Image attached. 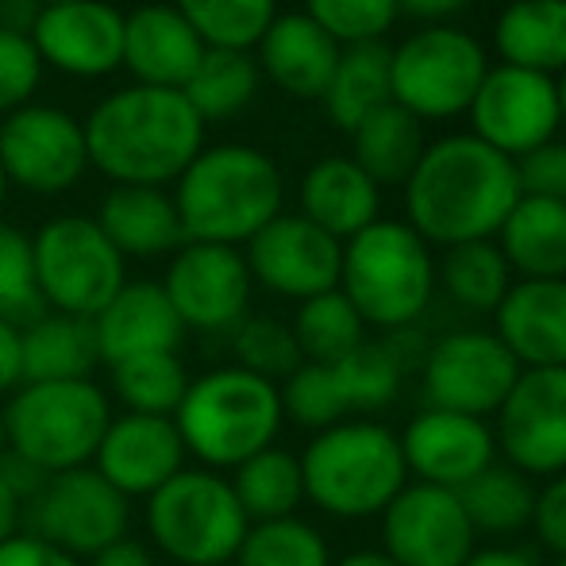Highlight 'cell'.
I'll use <instances>...</instances> for the list:
<instances>
[{"instance_id":"1","label":"cell","mask_w":566,"mask_h":566,"mask_svg":"<svg viewBox=\"0 0 566 566\" xmlns=\"http://www.w3.org/2000/svg\"><path fill=\"white\" fill-rule=\"evenodd\" d=\"M405 224L428 247L493 239L521 201L513 158L474 135H443L428 143L405 181Z\"/></svg>"},{"instance_id":"2","label":"cell","mask_w":566,"mask_h":566,"mask_svg":"<svg viewBox=\"0 0 566 566\" xmlns=\"http://www.w3.org/2000/svg\"><path fill=\"white\" fill-rule=\"evenodd\" d=\"M90 166L113 186L166 189L205 150V119L181 90L124 85L82 119Z\"/></svg>"},{"instance_id":"3","label":"cell","mask_w":566,"mask_h":566,"mask_svg":"<svg viewBox=\"0 0 566 566\" xmlns=\"http://www.w3.org/2000/svg\"><path fill=\"white\" fill-rule=\"evenodd\" d=\"M186 243H220L243 251L285 209V178L259 147L220 143L205 147L174 181Z\"/></svg>"},{"instance_id":"4","label":"cell","mask_w":566,"mask_h":566,"mask_svg":"<svg viewBox=\"0 0 566 566\" xmlns=\"http://www.w3.org/2000/svg\"><path fill=\"white\" fill-rule=\"evenodd\" d=\"M186 454L193 467L231 474L239 462L277 443L285 428L282 394L274 381L235 363L193 374L174 412Z\"/></svg>"},{"instance_id":"5","label":"cell","mask_w":566,"mask_h":566,"mask_svg":"<svg viewBox=\"0 0 566 566\" xmlns=\"http://www.w3.org/2000/svg\"><path fill=\"white\" fill-rule=\"evenodd\" d=\"M297 459L305 501L332 521H374L409 485L401 436L374 417H350L308 436Z\"/></svg>"},{"instance_id":"6","label":"cell","mask_w":566,"mask_h":566,"mask_svg":"<svg viewBox=\"0 0 566 566\" xmlns=\"http://www.w3.org/2000/svg\"><path fill=\"white\" fill-rule=\"evenodd\" d=\"M339 293L366 328H417L436 297V254L405 220H374L343 243Z\"/></svg>"},{"instance_id":"7","label":"cell","mask_w":566,"mask_h":566,"mask_svg":"<svg viewBox=\"0 0 566 566\" xmlns=\"http://www.w3.org/2000/svg\"><path fill=\"white\" fill-rule=\"evenodd\" d=\"M8 451L28 459L43 474L93 467L108 420L116 417L113 397L97 378L90 381H23L4 397Z\"/></svg>"},{"instance_id":"8","label":"cell","mask_w":566,"mask_h":566,"mask_svg":"<svg viewBox=\"0 0 566 566\" xmlns=\"http://www.w3.org/2000/svg\"><path fill=\"white\" fill-rule=\"evenodd\" d=\"M247 528L228 474L205 467H186L143 501V539L174 566H231Z\"/></svg>"},{"instance_id":"9","label":"cell","mask_w":566,"mask_h":566,"mask_svg":"<svg viewBox=\"0 0 566 566\" xmlns=\"http://www.w3.org/2000/svg\"><path fill=\"white\" fill-rule=\"evenodd\" d=\"M490 70V54L470 31L454 23H424L389 46V93L394 105L420 124L462 116Z\"/></svg>"},{"instance_id":"10","label":"cell","mask_w":566,"mask_h":566,"mask_svg":"<svg viewBox=\"0 0 566 566\" xmlns=\"http://www.w3.org/2000/svg\"><path fill=\"white\" fill-rule=\"evenodd\" d=\"M31 259L46 313L93 321L127 282V259L108 243L97 220L77 212L46 220L31 235Z\"/></svg>"},{"instance_id":"11","label":"cell","mask_w":566,"mask_h":566,"mask_svg":"<svg viewBox=\"0 0 566 566\" xmlns=\"http://www.w3.org/2000/svg\"><path fill=\"white\" fill-rule=\"evenodd\" d=\"M23 532L85 563L132 532V501L93 467L62 470L23 501Z\"/></svg>"},{"instance_id":"12","label":"cell","mask_w":566,"mask_h":566,"mask_svg":"<svg viewBox=\"0 0 566 566\" xmlns=\"http://www.w3.org/2000/svg\"><path fill=\"white\" fill-rule=\"evenodd\" d=\"M521 378V363L485 328H454L428 343L420 358L424 409L467 412L493 420L509 389Z\"/></svg>"},{"instance_id":"13","label":"cell","mask_w":566,"mask_h":566,"mask_svg":"<svg viewBox=\"0 0 566 566\" xmlns=\"http://www.w3.org/2000/svg\"><path fill=\"white\" fill-rule=\"evenodd\" d=\"M490 424L501 462L532 482L566 474V366L521 370Z\"/></svg>"},{"instance_id":"14","label":"cell","mask_w":566,"mask_h":566,"mask_svg":"<svg viewBox=\"0 0 566 566\" xmlns=\"http://www.w3.org/2000/svg\"><path fill=\"white\" fill-rule=\"evenodd\" d=\"M467 116L474 139H482L485 147L516 163L521 155L544 147L559 135V82L536 74V70L497 62V66L485 70Z\"/></svg>"},{"instance_id":"15","label":"cell","mask_w":566,"mask_h":566,"mask_svg":"<svg viewBox=\"0 0 566 566\" xmlns=\"http://www.w3.org/2000/svg\"><path fill=\"white\" fill-rule=\"evenodd\" d=\"M0 166L8 186L39 197L74 189L90 170L82 119L54 105H23L0 119Z\"/></svg>"},{"instance_id":"16","label":"cell","mask_w":566,"mask_h":566,"mask_svg":"<svg viewBox=\"0 0 566 566\" xmlns=\"http://www.w3.org/2000/svg\"><path fill=\"white\" fill-rule=\"evenodd\" d=\"M163 290L170 297L186 332L228 336L243 316H251L254 282L239 247L186 243L170 254L163 274Z\"/></svg>"},{"instance_id":"17","label":"cell","mask_w":566,"mask_h":566,"mask_svg":"<svg viewBox=\"0 0 566 566\" xmlns=\"http://www.w3.org/2000/svg\"><path fill=\"white\" fill-rule=\"evenodd\" d=\"M378 552L397 566H462L478 552V532L459 493L409 482L378 516Z\"/></svg>"},{"instance_id":"18","label":"cell","mask_w":566,"mask_h":566,"mask_svg":"<svg viewBox=\"0 0 566 566\" xmlns=\"http://www.w3.org/2000/svg\"><path fill=\"white\" fill-rule=\"evenodd\" d=\"M251 282L285 301H308L339 290L343 243L321 231L301 212H277L243 247Z\"/></svg>"},{"instance_id":"19","label":"cell","mask_w":566,"mask_h":566,"mask_svg":"<svg viewBox=\"0 0 566 566\" xmlns=\"http://www.w3.org/2000/svg\"><path fill=\"white\" fill-rule=\"evenodd\" d=\"M397 436H401L405 470L417 482L440 485V490L459 493L497 462L493 424L482 417H467V412L420 409Z\"/></svg>"},{"instance_id":"20","label":"cell","mask_w":566,"mask_h":566,"mask_svg":"<svg viewBox=\"0 0 566 566\" xmlns=\"http://www.w3.org/2000/svg\"><path fill=\"white\" fill-rule=\"evenodd\" d=\"M31 46L59 74L108 77L124 66V12L108 0L43 4Z\"/></svg>"},{"instance_id":"21","label":"cell","mask_w":566,"mask_h":566,"mask_svg":"<svg viewBox=\"0 0 566 566\" xmlns=\"http://www.w3.org/2000/svg\"><path fill=\"white\" fill-rule=\"evenodd\" d=\"M186 467L189 454L174 420L139 412H116L93 454V470L127 501H147Z\"/></svg>"},{"instance_id":"22","label":"cell","mask_w":566,"mask_h":566,"mask_svg":"<svg viewBox=\"0 0 566 566\" xmlns=\"http://www.w3.org/2000/svg\"><path fill=\"white\" fill-rule=\"evenodd\" d=\"M93 336H97L101 366H116L139 355H163V350L186 347V324L178 321L163 282L127 277L119 293L93 316Z\"/></svg>"},{"instance_id":"23","label":"cell","mask_w":566,"mask_h":566,"mask_svg":"<svg viewBox=\"0 0 566 566\" xmlns=\"http://www.w3.org/2000/svg\"><path fill=\"white\" fill-rule=\"evenodd\" d=\"M205 51L209 46L170 0L139 4L124 15V66L119 70H127L135 85L186 90Z\"/></svg>"},{"instance_id":"24","label":"cell","mask_w":566,"mask_h":566,"mask_svg":"<svg viewBox=\"0 0 566 566\" xmlns=\"http://www.w3.org/2000/svg\"><path fill=\"white\" fill-rule=\"evenodd\" d=\"M490 332L505 343L521 370L566 366V277H516L493 313Z\"/></svg>"},{"instance_id":"25","label":"cell","mask_w":566,"mask_h":566,"mask_svg":"<svg viewBox=\"0 0 566 566\" xmlns=\"http://www.w3.org/2000/svg\"><path fill=\"white\" fill-rule=\"evenodd\" d=\"M254 51L262 77H270L277 90L297 101H321L343 46L305 12H277Z\"/></svg>"},{"instance_id":"26","label":"cell","mask_w":566,"mask_h":566,"mask_svg":"<svg viewBox=\"0 0 566 566\" xmlns=\"http://www.w3.org/2000/svg\"><path fill=\"white\" fill-rule=\"evenodd\" d=\"M297 205L301 217L339 243L381 220V189L350 155H328L308 166L297 189Z\"/></svg>"},{"instance_id":"27","label":"cell","mask_w":566,"mask_h":566,"mask_svg":"<svg viewBox=\"0 0 566 566\" xmlns=\"http://www.w3.org/2000/svg\"><path fill=\"white\" fill-rule=\"evenodd\" d=\"M93 220L124 259H163L186 247L174 197L155 186H113Z\"/></svg>"},{"instance_id":"28","label":"cell","mask_w":566,"mask_h":566,"mask_svg":"<svg viewBox=\"0 0 566 566\" xmlns=\"http://www.w3.org/2000/svg\"><path fill=\"white\" fill-rule=\"evenodd\" d=\"M493 243L501 247L513 277H566V201L521 197Z\"/></svg>"},{"instance_id":"29","label":"cell","mask_w":566,"mask_h":566,"mask_svg":"<svg viewBox=\"0 0 566 566\" xmlns=\"http://www.w3.org/2000/svg\"><path fill=\"white\" fill-rule=\"evenodd\" d=\"M20 366L23 381H90L101 366L93 321L39 313L20 328Z\"/></svg>"},{"instance_id":"30","label":"cell","mask_w":566,"mask_h":566,"mask_svg":"<svg viewBox=\"0 0 566 566\" xmlns=\"http://www.w3.org/2000/svg\"><path fill=\"white\" fill-rule=\"evenodd\" d=\"M493 51L505 66L566 74V0H509L493 23Z\"/></svg>"},{"instance_id":"31","label":"cell","mask_w":566,"mask_h":566,"mask_svg":"<svg viewBox=\"0 0 566 566\" xmlns=\"http://www.w3.org/2000/svg\"><path fill=\"white\" fill-rule=\"evenodd\" d=\"M350 158L370 174L374 186H405L409 174L417 170L420 155H424V124L412 113H405L401 105L389 101L386 108H378L374 116H366L363 124L350 132Z\"/></svg>"},{"instance_id":"32","label":"cell","mask_w":566,"mask_h":566,"mask_svg":"<svg viewBox=\"0 0 566 566\" xmlns=\"http://www.w3.org/2000/svg\"><path fill=\"white\" fill-rule=\"evenodd\" d=\"M324 113L339 132H355L366 116L394 101L389 93V43H358L343 46L336 74L324 90Z\"/></svg>"},{"instance_id":"33","label":"cell","mask_w":566,"mask_h":566,"mask_svg":"<svg viewBox=\"0 0 566 566\" xmlns=\"http://www.w3.org/2000/svg\"><path fill=\"white\" fill-rule=\"evenodd\" d=\"M513 282V270L493 239L443 247V254L436 259V290H443L467 313L493 316Z\"/></svg>"},{"instance_id":"34","label":"cell","mask_w":566,"mask_h":566,"mask_svg":"<svg viewBox=\"0 0 566 566\" xmlns=\"http://www.w3.org/2000/svg\"><path fill=\"white\" fill-rule=\"evenodd\" d=\"M536 490L528 474L513 470L509 462H493L490 470L467 482L459 490V501L467 509L470 524H474L478 539H505L516 536V532L532 528V513H536Z\"/></svg>"},{"instance_id":"35","label":"cell","mask_w":566,"mask_h":566,"mask_svg":"<svg viewBox=\"0 0 566 566\" xmlns=\"http://www.w3.org/2000/svg\"><path fill=\"white\" fill-rule=\"evenodd\" d=\"M235 501L243 505L247 521H282V516H297L305 505V478H301V459L285 451L282 443L251 454L228 474Z\"/></svg>"},{"instance_id":"36","label":"cell","mask_w":566,"mask_h":566,"mask_svg":"<svg viewBox=\"0 0 566 566\" xmlns=\"http://www.w3.org/2000/svg\"><path fill=\"white\" fill-rule=\"evenodd\" d=\"M259 85H262V70L251 51H220V46H209L201 54V62H197L193 77L186 82V90H181V97L189 101V108L209 127L243 113L259 97Z\"/></svg>"},{"instance_id":"37","label":"cell","mask_w":566,"mask_h":566,"mask_svg":"<svg viewBox=\"0 0 566 566\" xmlns=\"http://www.w3.org/2000/svg\"><path fill=\"white\" fill-rule=\"evenodd\" d=\"M189 381H193V374H189L181 350L139 355V358H127V363L108 366V397L124 412H139V417L174 420Z\"/></svg>"},{"instance_id":"38","label":"cell","mask_w":566,"mask_h":566,"mask_svg":"<svg viewBox=\"0 0 566 566\" xmlns=\"http://www.w3.org/2000/svg\"><path fill=\"white\" fill-rule=\"evenodd\" d=\"M343 389V401H347L350 417H374L378 420L381 409L401 397L405 378H409V366L401 363V355L394 350L389 339H370L366 336L350 350L347 358L332 363Z\"/></svg>"},{"instance_id":"39","label":"cell","mask_w":566,"mask_h":566,"mask_svg":"<svg viewBox=\"0 0 566 566\" xmlns=\"http://www.w3.org/2000/svg\"><path fill=\"white\" fill-rule=\"evenodd\" d=\"M290 328H293V339H297L301 358H305V363H321V366H332V363H339V358H347L350 350L366 339L363 316L355 313V305H350L339 290L301 301Z\"/></svg>"},{"instance_id":"40","label":"cell","mask_w":566,"mask_h":566,"mask_svg":"<svg viewBox=\"0 0 566 566\" xmlns=\"http://www.w3.org/2000/svg\"><path fill=\"white\" fill-rule=\"evenodd\" d=\"M332 544L305 516L251 524L231 566H332Z\"/></svg>"},{"instance_id":"41","label":"cell","mask_w":566,"mask_h":566,"mask_svg":"<svg viewBox=\"0 0 566 566\" xmlns=\"http://www.w3.org/2000/svg\"><path fill=\"white\" fill-rule=\"evenodd\" d=\"M205 46L254 51L277 15V0H170Z\"/></svg>"},{"instance_id":"42","label":"cell","mask_w":566,"mask_h":566,"mask_svg":"<svg viewBox=\"0 0 566 566\" xmlns=\"http://www.w3.org/2000/svg\"><path fill=\"white\" fill-rule=\"evenodd\" d=\"M228 339H231V363L274 381V386H282L305 363L297 350V339H293V328L285 321H277V316H254V313L243 316L228 332Z\"/></svg>"},{"instance_id":"43","label":"cell","mask_w":566,"mask_h":566,"mask_svg":"<svg viewBox=\"0 0 566 566\" xmlns=\"http://www.w3.org/2000/svg\"><path fill=\"white\" fill-rule=\"evenodd\" d=\"M277 394H282L285 424L305 428L308 436L350 420V409H347V401H343L339 378H336L332 366L301 363L297 370L277 386Z\"/></svg>"},{"instance_id":"44","label":"cell","mask_w":566,"mask_h":566,"mask_svg":"<svg viewBox=\"0 0 566 566\" xmlns=\"http://www.w3.org/2000/svg\"><path fill=\"white\" fill-rule=\"evenodd\" d=\"M39 313H46V308L35 285L31 235L0 220V321L23 328V324H31Z\"/></svg>"},{"instance_id":"45","label":"cell","mask_w":566,"mask_h":566,"mask_svg":"<svg viewBox=\"0 0 566 566\" xmlns=\"http://www.w3.org/2000/svg\"><path fill=\"white\" fill-rule=\"evenodd\" d=\"M305 15L321 23L339 46L386 43V31L397 23V0H305Z\"/></svg>"},{"instance_id":"46","label":"cell","mask_w":566,"mask_h":566,"mask_svg":"<svg viewBox=\"0 0 566 566\" xmlns=\"http://www.w3.org/2000/svg\"><path fill=\"white\" fill-rule=\"evenodd\" d=\"M39 82H43V62L31 39L0 31V116L31 105Z\"/></svg>"},{"instance_id":"47","label":"cell","mask_w":566,"mask_h":566,"mask_svg":"<svg viewBox=\"0 0 566 566\" xmlns=\"http://www.w3.org/2000/svg\"><path fill=\"white\" fill-rule=\"evenodd\" d=\"M516 186L521 197H552V201H566V143L552 139L544 147L528 150L516 158Z\"/></svg>"},{"instance_id":"48","label":"cell","mask_w":566,"mask_h":566,"mask_svg":"<svg viewBox=\"0 0 566 566\" xmlns=\"http://www.w3.org/2000/svg\"><path fill=\"white\" fill-rule=\"evenodd\" d=\"M536 544L552 559H566V474L547 478L536 490V513H532Z\"/></svg>"},{"instance_id":"49","label":"cell","mask_w":566,"mask_h":566,"mask_svg":"<svg viewBox=\"0 0 566 566\" xmlns=\"http://www.w3.org/2000/svg\"><path fill=\"white\" fill-rule=\"evenodd\" d=\"M0 566H85L74 555L59 552L46 539L31 536V532H15L0 544Z\"/></svg>"},{"instance_id":"50","label":"cell","mask_w":566,"mask_h":566,"mask_svg":"<svg viewBox=\"0 0 566 566\" xmlns=\"http://www.w3.org/2000/svg\"><path fill=\"white\" fill-rule=\"evenodd\" d=\"M163 559L155 555V547L147 544V539H139V536H119L116 544H108V547H101L93 559H85V566H158Z\"/></svg>"},{"instance_id":"51","label":"cell","mask_w":566,"mask_h":566,"mask_svg":"<svg viewBox=\"0 0 566 566\" xmlns=\"http://www.w3.org/2000/svg\"><path fill=\"white\" fill-rule=\"evenodd\" d=\"M23 381V366H20V328L8 321H0V401L8 394H15Z\"/></svg>"},{"instance_id":"52","label":"cell","mask_w":566,"mask_h":566,"mask_svg":"<svg viewBox=\"0 0 566 566\" xmlns=\"http://www.w3.org/2000/svg\"><path fill=\"white\" fill-rule=\"evenodd\" d=\"M39 12H43V0H0V31L31 39Z\"/></svg>"},{"instance_id":"53","label":"cell","mask_w":566,"mask_h":566,"mask_svg":"<svg viewBox=\"0 0 566 566\" xmlns=\"http://www.w3.org/2000/svg\"><path fill=\"white\" fill-rule=\"evenodd\" d=\"M462 566H539V563H536V555L524 552V547L493 544V547H478Z\"/></svg>"},{"instance_id":"54","label":"cell","mask_w":566,"mask_h":566,"mask_svg":"<svg viewBox=\"0 0 566 566\" xmlns=\"http://www.w3.org/2000/svg\"><path fill=\"white\" fill-rule=\"evenodd\" d=\"M397 8L424 23H440V20H451L467 8V0H397Z\"/></svg>"},{"instance_id":"55","label":"cell","mask_w":566,"mask_h":566,"mask_svg":"<svg viewBox=\"0 0 566 566\" xmlns=\"http://www.w3.org/2000/svg\"><path fill=\"white\" fill-rule=\"evenodd\" d=\"M15 532H23V501L15 497V490L0 474V544Z\"/></svg>"},{"instance_id":"56","label":"cell","mask_w":566,"mask_h":566,"mask_svg":"<svg viewBox=\"0 0 566 566\" xmlns=\"http://www.w3.org/2000/svg\"><path fill=\"white\" fill-rule=\"evenodd\" d=\"M332 566H397V563H389L378 547H358V552H347L343 559H336Z\"/></svg>"},{"instance_id":"57","label":"cell","mask_w":566,"mask_h":566,"mask_svg":"<svg viewBox=\"0 0 566 566\" xmlns=\"http://www.w3.org/2000/svg\"><path fill=\"white\" fill-rule=\"evenodd\" d=\"M555 82H559V108H563V124H566V74H559Z\"/></svg>"},{"instance_id":"58","label":"cell","mask_w":566,"mask_h":566,"mask_svg":"<svg viewBox=\"0 0 566 566\" xmlns=\"http://www.w3.org/2000/svg\"><path fill=\"white\" fill-rule=\"evenodd\" d=\"M8 189H12V186H8V178H4V166H0V209H4V201H8Z\"/></svg>"},{"instance_id":"59","label":"cell","mask_w":566,"mask_h":566,"mask_svg":"<svg viewBox=\"0 0 566 566\" xmlns=\"http://www.w3.org/2000/svg\"><path fill=\"white\" fill-rule=\"evenodd\" d=\"M8 454V432H4V417H0V459Z\"/></svg>"},{"instance_id":"60","label":"cell","mask_w":566,"mask_h":566,"mask_svg":"<svg viewBox=\"0 0 566 566\" xmlns=\"http://www.w3.org/2000/svg\"><path fill=\"white\" fill-rule=\"evenodd\" d=\"M43 4H70V0H43Z\"/></svg>"},{"instance_id":"61","label":"cell","mask_w":566,"mask_h":566,"mask_svg":"<svg viewBox=\"0 0 566 566\" xmlns=\"http://www.w3.org/2000/svg\"><path fill=\"white\" fill-rule=\"evenodd\" d=\"M547 566H566V559H552V563H547Z\"/></svg>"},{"instance_id":"62","label":"cell","mask_w":566,"mask_h":566,"mask_svg":"<svg viewBox=\"0 0 566 566\" xmlns=\"http://www.w3.org/2000/svg\"><path fill=\"white\" fill-rule=\"evenodd\" d=\"M139 4H158V0H139Z\"/></svg>"}]
</instances>
